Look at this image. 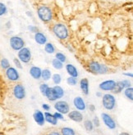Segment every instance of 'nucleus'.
<instances>
[{
	"label": "nucleus",
	"mask_w": 133,
	"mask_h": 135,
	"mask_svg": "<svg viewBox=\"0 0 133 135\" xmlns=\"http://www.w3.org/2000/svg\"><path fill=\"white\" fill-rule=\"evenodd\" d=\"M38 17L44 22H49L53 19V12L50 7L45 5H40L37 8Z\"/></svg>",
	"instance_id": "nucleus-1"
},
{
	"label": "nucleus",
	"mask_w": 133,
	"mask_h": 135,
	"mask_svg": "<svg viewBox=\"0 0 133 135\" xmlns=\"http://www.w3.org/2000/svg\"><path fill=\"white\" fill-rule=\"evenodd\" d=\"M53 32L61 40H64L69 35L67 26L62 23H57L53 26Z\"/></svg>",
	"instance_id": "nucleus-2"
},
{
	"label": "nucleus",
	"mask_w": 133,
	"mask_h": 135,
	"mask_svg": "<svg viewBox=\"0 0 133 135\" xmlns=\"http://www.w3.org/2000/svg\"><path fill=\"white\" fill-rule=\"evenodd\" d=\"M102 104L106 110H112L116 107V98L113 94L105 93L102 97Z\"/></svg>",
	"instance_id": "nucleus-3"
},
{
	"label": "nucleus",
	"mask_w": 133,
	"mask_h": 135,
	"mask_svg": "<svg viewBox=\"0 0 133 135\" xmlns=\"http://www.w3.org/2000/svg\"><path fill=\"white\" fill-rule=\"evenodd\" d=\"M9 44L12 49L14 51H20L25 47V41L19 36H12L10 38Z\"/></svg>",
	"instance_id": "nucleus-4"
},
{
	"label": "nucleus",
	"mask_w": 133,
	"mask_h": 135,
	"mask_svg": "<svg viewBox=\"0 0 133 135\" xmlns=\"http://www.w3.org/2000/svg\"><path fill=\"white\" fill-rule=\"evenodd\" d=\"M18 59L21 62L28 63L31 60V52L29 47H24L20 51H18Z\"/></svg>",
	"instance_id": "nucleus-5"
},
{
	"label": "nucleus",
	"mask_w": 133,
	"mask_h": 135,
	"mask_svg": "<svg viewBox=\"0 0 133 135\" xmlns=\"http://www.w3.org/2000/svg\"><path fill=\"white\" fill-rule=\"evenodd\" d=\"M54 108L57 110V112H59L62 115L68 114L70 112L69 104L65 101H58L54 104Z\"/></svg>",
	"instance_id": "nucleus-6"
},
{
	"label": "nucleus",
	"mask_w": 133,
	"mask_h": 135,
	"mask_svg": "<svg viewBox=\"0 0 133 135\" xmlns=\"http://www.w3.org/2000/svg\"><path fill=\"white\" fill-rule=\"evenodd\" d=\"M13 95L18 100L24 99L26 97V89L24 88V86L21 84H16L13 88Z\"/></svg>",
	"instance_id": "nucleus-7"
},
{
	"label": "nucleus",
	"mask_w": 133,
	"mask_h": 135,
	"mask_svg": "<svg viewBox=\"0 0 133 135\" xmlns=\"http://www.w3.org/2000/svg\"><path fill=\"white\" fill-rule=\"evenodd\" d=\"M101 118H102L104 124L110 129H116V122L113 119L111 115H109L107 113H102L101 114Z\"/></svg>",
	"instance_id": "nucleus-8"
},
{
	"label": "nucleus",
	"mask_w": 133,
	"mask_h": 135,
	"mask_svg": "<svg viewBox=\"0 0 133 135\" xmlns=\"http://www.w3.org/2000/svg\"><path fill=\"white\" fill-rule=\"evenodd\" d=\"M6 76L11 81H17L20 78V75L17 70L11 66L6 70Z\"/></svg>",
	"instance_id": "nucleus-9"
},
{
	"label": "nucleus",
	"mask_w": 133,
	"mask_h": 135,
	"mask_svg": "<svg viewBox=\"0 0 133 135\" xmlns=\"http://www.w3.org/2000/svg\"><path fill=\"white\" fill-rule=\"evenodd\" d=\"M116 84V81L113 79H109V80H105L104 82H101L99 85V88L102 91H112Z\"/></svg>",
	"instance_id": "nucleus-10"
},
{
	"label": "nucleus",
	"mask_w": 133,
	"mask_h": 135,
	"mask_svg": "<svg viewBox=\"0 0 133 135\" xmlns=\"http://www.w3.org/2000/svg\"><path fill=\"white\" fill-rule=\"evenodd\" d=\"M67 115L70 120H72L74 122L81 123L83 121V115L79 110H72V112H69Z\"/></svg>",
	"instance_id": "nucleus-11"
},
{
	"label": "nucleus",
	"mask_w": 133,
	"mask_h": 135,
	"mask_svg": "<svg viewBox=\"0 0 133 135\" xmlns=\"http://www.w3.org/2000/svg\"><path fill=\"white\" fill-rule=\"evenodd\" d=\"M33 118H34V120L35 121V123L40 125L42 126L45 123V120H44V113L40 110H36L35 112L33 114Z\"/></svg>",
	"instance_id": "nucleus-12"
},
{
	"label": "nucleus",
	"mask_w": 133,
	"mask_h": 135,
	"mask_svg": "<svg viewBox=\"0 0 133 135\" xmlns=\"http://www.w3.org/2000/svg\"><path fill=\"white\" fill-rule=\"evenodd\" d=\"M73 104L75 106V107L76 108L77 110H85L86 109V105H85V102L84 101V99L81 97H76L73 99Z\"/></svg>",
	"instance_id": "nucleus-13"
},
{
	"label": "nucleus",
	"mask_w": 133,
	"mask_h": 135,
	"mask_svg": "<svg viewBox=\"0 0 133 135\" xmlns=\"http://www.w3.org/2000/svg\"><path fill=\"white\" fill-rule=\"evenodd\" d=\"M89 70L91 73L93 74H96V75H99L100 72V68H101V64L99 63L98 61H92L89 63L88 65Z\"/></svg>",
	"instance_id": "nucleus-14"
},
{
	"label": "nucleus",
	"mask_w": 133,
	"mask_h": 135,
	"mask_svg": "<svg viewBox=\"0 0 133 135\" xmlns=\"http://www.w3.org/2000/svg\"><path fill=\"white\" fill-rule=\"evenodd\" d=\"M66 70H67V74L71 77L77 78L78 75H79L76 67L74 65H72V64H67L66 65Z\"/></svg>",
	"instance_id": "nucleus-15"
},
{
	"label": "nucleus",
	"mask_w": 133,
	"mask_h": 135,
	"mask_svg": "<svg viewBox=\"0 0 133 135\" xmlns=\"http://www.w3.org/2000/svg\"><path fill=\"white\" fill-rule=\"evenodd\" d=\"M42 70L38 66H32L30 69V75L35 79H40L41 78Z\"/></svg>",
	"instance_id": "nucleus-16"
},
{
	"label": "nucleus",
	"mask_w": 133,
	"mask_h": 135,
	"mask_svg": "<svg viewBox=\"0 0 133 135\" xmlns=\"http://www.w3.org/2000/svg\"><path fill=\"white\" fill-rule=\"evenodd\" d=\"M80 88L82 91V93L85 95H88L89 94V80L86 78H83L81 79L80 81Z\"/></svg>",
	"instance_id": "nucleus-17"
},
{
	"label": "nucleus",
	"mask_w": 133,
	"mask_h": 135,
	"mask_svg": "<svg viewBox=\"0 0 133 135\" xmlns=\"http://www.w3.org/2000/svg\"><path fill=\"white\" fill-rule=\"evenodd\" d=\"M35 40L40 45H45L47 44V37L41 32H37L35 34Z\"/></svg>",
	"instance_id": "nucleus-18"
},
{
	"label": "nucleus",
	"mask_w": 133,
	"mask_h": 135,
	"mask_svg": "<svg viewBox=\"0 0 133 135\" xmlns=\"http://www.w3.org/2000/svg\"><path fill=\"white\" fill-rule=\"evenodd\" d=\"M45 97L51 102H54V101H56V100L58 99L55 92H54V90L53 89V87H51V88H50V87H49V89H47V91L45 93Z\"/></svg>",
	"instance_id": "nucleus-19"
},
{
	"label": "nucleus",
	"mask_w": 133,
	"mask_h": 135,
	"mask_svg": "<svg viewBox=\"0 0 133 135\" xmlns=\"http://www.w3.org/2000/svg\"><path fill=\"white\" fill-rule=\"evenodd\" d=\"M44 115L45 121H47L48 123H49V124H51L53 125H56L58 124V120L55 117H54L53 114H51V113H49L48 112H46L44 114Z\"/></svg>",
	"instance_id": "nucleus-20"
},
{
	"label": "nucleus",
	"mask_w": 133,
	"mask_h": 135,
	"mask_svg": "<svg viewBox=\"0 0 133 135\" xmlns=\"http://www.w3.org/2000/svg\"><path fill=\"white\" fill-rule=\"evenodd\" d=\"M52 77V73L49 69H44L41 71V79L44 81H48Z\"/></svg>",
	"instance_id": "nucleus-21"
},
{
	"label": "nucleus",
	"mask_w": 133,
	"mask_h": 135,
	"mask_svg": "<svg viewBox=\"0 0 133 135\" xmlns=\"http://www.w3.org/2000/svg\"><path fill=\"white\" fill-rule=\"evenodd\" d=\"M53 89L54 92H55V93H56V95H57V97H58V99L62 98V97L64 96V90H63V89H62L61 86L55 85V86L53 87Z\"/></svg>",
	"instance_id": "nucleus-22"
},
{
	"label": "nucleus",
	"mask_w": 133,
	"mask_h": 135,
	"mask_svg": "<svg viewBox=\"0 0 133 135\" xmlns=\"http://www.w3.org/2000/svg\"><path fill=\"white\" fill-rule=\"evenodd\" d=\"M123 89H124V86H123L122 81H118V82H116V84H115V86H114V88H113V89L111 92H112L113 93L118 94V93H120Z\"/></svg>",
	"instance_id": "nucleus-23"
},
{
	"label": "nucleus",
	"mask_w": 133,
	"mask_h": 135,
	"mask_svg": "<svg viewBox=\"0 0 133 135\" xmlns=\"http://www.w3.org/2000/svg\"><path fill=\"white\" fill-rule=\"evenodd\" d=\"M124 95L127 99L130 101H133V88L132 87H129V88L125 89L124 90Z\"/></svg>",
	"instance_id": "nucleus-24"
},
{
	"label": "nucleus",
	"mask_w": 133,
	"mask_h": 135,
	"mask_svg": "<svg viewBox=\"0 0 133 135\" xmlns=\"http://www.w3.org/2000/svg\"><path fill=\"white\" fill-rule=\"evenodd\" d=\"M61 135H76L75 130L69 127H64L61 129Z\"/></svg>",
	"instance_id": "nucleus-25"
},
{
	"label": "nucleus",
	"mask_w": 133,
	"mask_h": 135,
	"mask_svg": "<svg viewBox=\"0 0 133 135\" xmlns=\"http://www.w3.org/2000/svg\"><path fill=\"white\" fill-rule=\"evenodd\" d=\"M44 51L49 54H53V53H54V52H55V47H54L53 44L47 43L44 45Z\"/></svg>",
	"instance_id": "nucleus-26"
},
{
	"label": "nucleus",
	"mask_w": 133,
	"mask_h": 135,
	"mask_svg": "<svg viewBox=\"0 0 133 135\" xmlns=\"http://www.w3.org/2000/svg\"><path fill=\"white\" fill-rule=\"evenodd\" d=\"M52 66L54 69L61 70V69H62V67H63V63H62L61 61H59L56 58H54L52 61Z\"/></svg>",
	"instance_id": "nucleus-27"
},
{
	"label": "nucleus",
	"mask_w": 133,
	"mask_h": 135,
	"mask_svg": "<svg viewBox=\"0 0 133 135\" xmlns=\"http://www.w3.org/2000/svg\"><path fill=\"white\" fill-rule=\"evenodd\" d=\"M84 127L87 131H92L94 129V124L90 120H85L84 121Z\"/></svg>",
	"instance_id": "nucleus-28"
},
{
	"label": "nucleus",
	"mask_w": 133,
	"mask_h": 135,
	"mask_svg": "<svg viewBox=\"0 0 133 135\" xmlns=\"http://www.w3.org/2000/svg\"><path fill=\"white\" fill-rule=\"evenodd\" d=\"M51 78H52L53 82L56 85H58L61 83V81H62V76L59 74H57V73L53 74Z\"/></svg>",
	"instance_id": "nucleus-29"
},
{
	"label": "nucleus",
	"mask_w": 133,
	"mask_h": 135,
	"mask_svg": "<svg viewBox=\"0 0 133 135\" xmlns=\"http://www.w3.org/2000/svg\"><path fill=\"white\" fill-rule=\"evenodd\" d=\"M0 65H1V67L4 70H7L10 67V62L7 58H3L0 61Z\"/></svg>",
	"instance_id": "nucleus-30"
},
{
	"label": "nucleus",
	"mask_w": 133,
	"mask_h": 135,
	"mask_svg": "<svg viewBox=\"0 0 133 135\" xmlns=\"http://www.w3.org/2000/svg\"><path fill=\"white\" fill-rule=\"evenodd\" d=\"M55 57H56L57 60H58L62 63H64L67 61V57L65 56L63 53H62V52H57L56 55H55Z\"/></svg>",
	"instance_id": "nucleus-31"
},
{
	"label": "nucleus",
	"mask_w": 133,
	"mask_h": 135,
	"mask_svg": "<svg viewBox=\"0 0 133 135\" xmlns=\"http://www.w3.org/2000/svg\"><path fill=\"white\" fill-rule=\"evenodd\" d=\"M67 84L71 85V86H75L77 84V78L69 76L67 79Z\"/></svg>",
	"instance_id": "nucleus-32"
},
{
	"label": "nucleus",
	"mask_w": 133,
	"mask_h": 135,
	"mask_svg": "<svg viewBox=\"0 0 133 135\" xmlns=\"http://www.w3.org/2000/svg\"><path fill=\"white\" fill-rule=\"evenodd\" d=\"M7 12V6L3 3H0V17L5 15Z\"/></svg>",
	"instance_id": "nucleus-33"
},
{
	"label": "nucleus",
	"mask_w": 133,
	"mask_h": 135,
	"mask_svg": "<svg viewBox=\"0 0 133 135\" xmlns=\"http://www.w3.org/2000/svg\"><path fill=\"white\" fill-rule=\"evenodd\" d=\"M48 89H49V85L47 84H41L40 85V91L42 93V95H44V96H45V93H46V91Z\"/></svg>",
	"instance_id": "nucleus-34"
},
{
	"label": "nucleus",
	"mask_w": 133,
	"mask_h": 135,
	"mask_svg": "<svg viewBox=\"0 0 133 135\" xmlns=\"http://www.w3.org/2000/svg\"><path fill=\"white\" fill-rule=\"evenodd\" d=\"M108 72V67L104 64H101L99 75H104V74H107Z\"/></svg>",
	"instance_id": "nucleus-35"
},
{
	"label": "nucleus",
	"mask_w": 133,
	"mask_h": 135,
	"mask_svg": "<svg viewBox=\"0 0 133 135\" xmlns=\"http://www.w3.org/2000/svg\"><path fill=\"white\" fill-rule=\"evenodd\" d=\"M13 62L17 69H22V65H21V62L20 61V60L18 58H14L13 59Z\"/></svg>",
	"instance_id": "nucleus-36"
},
{
	"label": "nucleus",
	"mask_w": 133,
	"mask_h": 135,
	"mask_svg": "<svg viewBox=\"0 0 133 135\" xmlns=\"http://www.w3.org/2000/svg\"><path fill=\"white\" fill-rule=\"evenodd\" d=\"M93 124H94V127H99L100 125V122H99V118L97 116H95L93 119V120H91Z\"/></svg>",
	"instance_id": "nucleus-37"
},
{
	"label": "nucleus",
	"mask_w": 133,
	"mask_h": 135,
	"mask_svg": "<svg viewBox=\"0 0 133 135\" xmlns=\"http://www.w3.org/2000/svg\"><path fill=\"white\" fill-rule=\"evenodd\" d=\"M28 30L30 31V32H32V33H37V32H39V29L36 27V26H28Z\"/></svg>",
	"instance_id": "nucleus-38"
},
{
	"label": "nucleus",
	"mask_w": 133,
	"mask_h": 135,
	"mask_svg": "<svg viewBox=\"0 0 133 135\" xmlns=\"http://www.w3.org/2000/svg\"><path fill=\"white\" fill-rule=\"evenodd\" d=\"M122 83L124 86V89H127V88H129V87H131V82L128 80V79H124V80H122Z\"/></svg>",
	"instance_id": "nucleus-39"
},
{
	"label": "nucleus",
	"mask_w": 133,
	"mask_h": 135,
	"mask_svg": "<svg viewBox=\"0 0 133 135\" xmlns=\"http://www.w3.org/2000/svg\"><path fill=\"white\" fill-rule=\"evenodd\" d=\"M53 115H54V117H55L58 120H63V115L59 113V112H55V113L53 114Z\"/></svg>",
	"instance_id": "nucleus-40"
},
{
	"label": "nucleus",
	"mask_w": 133,
	"mask_h": 135,
	"mask_svg": "<svg viewBox=\"0 0 133 135\" xmlns=\"http://www.w3.org/2000/svg\"><path fill=\"white\" fill-rule=\"evenodd\" d=\"M42 108L44 109V110H50V106L49 104H46V103H44V104L42 105Z\"/></svg>",
	"instance_id": "nucleus-41"
},
{
	"label": "nucleus",
	"mask_w": 133,
	"mask_h": 135,
	"mask_svg": "<svg viewBox=\"0 0 133 135\" xmlns=\"http://www.w3.org/2000/svg\"><path fill=\"white\" fill-rule=\"evenodd\" d=\"M88 109H89V110H90V112H94L95 110V106L94 105V104H90L88 106Z\"/></svg>",
	"instance_id": "nucleus-42"
},
{
	"label": "nucleus",
	"mask_w": 133,
	"mask_h": 135,
	"mask_svg": "<svg viewBox=\"0 0 133 135\" xmlns=\"http://www.w3.org/2000/svg\"><path fill=\"white\" fill-rule=\"evenodd\" d=\"M48 135H61V133L58 131H52L48 133Z\"/></svg>",
	"instance_id": "nucleus-43"
},
{
	"label": "nucleus",
	"mask_w": 133,
	"mask_h": 135,
	"mask_svg": "<svg viewBox=\"0 0 133 135\" xmlns=\"http://www.w3.org/2000/svg\"><path fill=\"white\" fill-rule=\"evenodd\" d=\"M123 75H124L125 76H127V77H130V78H132V77H133V74H132V73H129V72L123 73Z\"/></svg>",
	"instance_id": "nucleus-44"
},
{
	"label": "nucleus",
	"mask_w": 133,
	"mask_h": 135,
	"mask_svg": "<svg viewBox=\"0 0 133 135\" xmlns=\"http://www.w3.org/2000/svg\"><path fill=\"white\" fill-rule=\"evenodd\" d=\"M96 96L98 97V98H102L103 97V93H101L100 91H98V92H96Z\"/></svg>",
	"instance_id": "nucleus-45"
},
{
	"label": "nucleus",
	"mask_w": 133,
	"mask_h": 135,
	"mask_svg": "<svg viewBox=\"0 0 133 135\" xmlns=\"http://www.w3.org/2000/svg\"><path fill=\"white\" fill-rule=\"evenodd\" d=\"M119 135H131V134L128 133H127V132H122V133H121Z\"/></svg>",
	"instance_id": "nucleus-46"
},
{
	"label": "nucleus",
	"mask_w": 133,
	"mask_h": 135,
	"mask_svg": "<svg viewBox=\"0 0 133 135\" xmlns=\"http://www.w3.org/2000/svg\"><path fill=\"white\" fill-rule=\"evenodd\" d=\"M26 14H27L28 16H30V17H31V16H32V14H31V13L30 14V12H26Z\"/></svg>",
	"instance_id": "nucleus-47"
}]
</instances>
